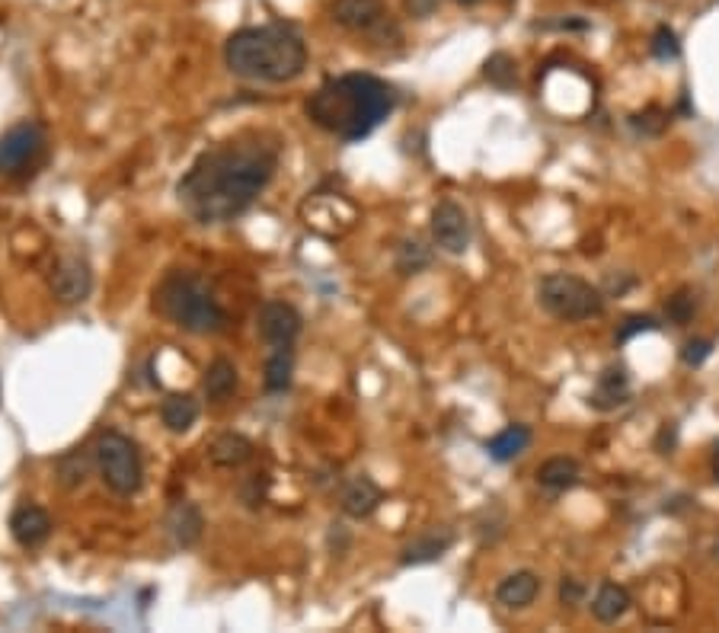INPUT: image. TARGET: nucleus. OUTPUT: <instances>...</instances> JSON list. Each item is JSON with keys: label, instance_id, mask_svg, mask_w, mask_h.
<instances>
[{"label": "nucleus", "instance_id": "1", "mask_svg": "<svg viewBox=\"0 0 719 633\" xmlns=\"http://www.w3.org/2000/svg\"><path fill=\"white\" fill-rule=\"evenodd\" d=\"M282 164V141L269 132H237L205 148L176 183V199L195 224H227L250 211Z\"/></svg>", "mask_w": 719, "mask_h": 633}, {"label": "nucleus", "instance_id": "2", "mask_svg": "<svg viewBox=\"0 0 719 633\" xmlns=\"http://www.w3.org/2000/svg\"><path fill=\"white\" fill-rule=\"evenodd\" d=\"M397 106V90L374 74H339L320 84L304 106L320 132L346 144L368 138Z\"/></svg>", "mask_w": 719, "mask_h": 633}, {"label": "nucleus", "instance_id": "3", "mask_svg": "<svg viewBox=\"0 0 719 633\" xmlns=\"http://www.w3.org/2000/svg\"><path fill=\"white\" fill-rule=\"evenodd\" d=\"M224 64L253 84H291L307 68V45L291 26H247L224 42Z\"/></svg>", "mask_w": 719, "mask_h": 633}, {"label": "nucleus", "instance_id": "4", "mask_svg": "<svg viewBox=\"0 0 719 633\" xmlns=\"http://www.w3.org/2000/svg\"><path fill=\"white\" fill-rule=\"evenodd\" d=\"M154 307L192 336H215L227 327L224 307L199 272H170L154 291Z\"/></svg>", "mask_w": 719, "mask_h": 633}, {"label": "nucleus", "instance_id": "5", "mask_svg": "<svg viewBox=\"0 0 719 633\" xmlns=\"http://www.w3.org/2000/svg\"><path fill=\"white\" fill-rule=\"evenodd\" d=\"M537 301L541 307L563 323H582L604 314V295L592 285L569 272H550L537 285Z\"/></svg>", "mask_w": 719, "mask_h": 633}, {"label": "nucleus", "instance_id": "6", "mask_svg": "<svg viewBox=\"0 0 719 633\" xmlns=\"http://www.w3.org/2000/svg\"><path fill=\"white\" fill-rule=\"evenodd\" d=\"M96 470L116 496H135L144 483V464L138 445L122 432H103L93 445Z\"/></svg>", "mask_w": 719, "mask_h": 633}, {"label": "nucleus", "instance_id": "7", "mask_svg": "<svg viewBox=\"0 0 719 633\" xmlns=\"http://www.w3.org/2000/svg\"><path fill=\"white\" fill-rule=\"evenodd\" d=\"M330 16L333 23L349 29V32H365V36L384 42L400 39V29L390 20V13L384 7V0H333L330 4Z\"/></svg>", "mask_w": 719, "mask_h": 633}, {"label": "nucleus", "instance_id": "8", "mask_svg": "<svg viewBox=\"0 0 719 633\" xmlns=\"http://www.w3.org/2000/svg\"><path fill=\"white\" fill-rule=\"evenodd\" d=\"M45 128L39 122H20L13 125L10 132L0 135V173L4 176H16L26 173L36 160L45 154Z\"/></svg>", "mask_w": 719, "mask_h": 633}, {"label": "nucleus", "instance_id": "9", "mask_svg": "<svg viewBox=\"0 0 719 633\" xmlns=\"http://www.w3.org/2000/svg\"><path fill=\"white\" fill-rule=\"evenodd\" d=\"M48 288L58 304H80L93 291V269L80 253H64L48 272Z\"/></svg>", "mask_w": 719, "mask_h": 633}, {"label": "nucleus", "instance_id": "10", "mask_svg": "<svg viewBox=\"0 0 719 633\" xmlns=\"http://www.w3.org/2000/svg\"><path fill=\"white\" fill-rule=\"evenodd\" d=\"M304 330V317L294 304L288 301H266L256 311V333L266 346H294V339Z\"/></svg>", "mask_w": 719, "mask_h": 633}, {"label": "nucleus", "instance_id": "11", "mask_svg": "<svg viewBox=\"0 0 719 633\" xmlns=\"http://www.w3.org/2000/svg\"><path fill=\"white\" fill-rule=\"evenodd\" d=\"M432 240L438 250H445L451 256H464L470 250V240H473V231H470V218L467 211L445 199L432 208Z\"/></svg>", "mask_w": 719, "mask_h": 633}, {"label": "nucleus", "instance_id": "12", "mask_svg": "<svg viewBox=\"0 0 719 633\" xmlns=\"http://www.w3.org/2000/svg\"><path fill=\"white\" fill-rule=\"evenodd\" d=\"M10 534L23 550H36L52 538V515L42 506H32V502L16 506L10 515Z\"/></svg>", "mask_w": 719, "mask_h": 633}, {"label": "nucleus", "instance_id": "13", "mask_svg": "<svg viewBox=\"0 0 719 633\" xmlns=\"http://www.w3.org/2000/svg\"><path fill=\"white\" fill-rule=\"evenodd\" d=\"M454 544V531L445 528V525H435V528H426L422 534H416L413 541H406L400 547V566H426V563H435L441 560L451 550Z\"/></svg>", "mask_w": 719, "mask_h": 633}, {"label": "nucleus", "instance_id": "14", "mask_svg": "<svg viewBox=\"0 0 719 633\" xmlns=\"http://www.w3.org/2000/svg\"><path fill=\"white\" fill-rule=\"evenodd\" d=\"M381 502H384V490L368 474H355L352 480L342 483L339 490V509L349 518H368L378 512Z\"/></svg>", "mask_w": 719, "mask_h": 633}, {"label": "nucleus", "instance_id": "15", "mask_svg": "<svg viewBox=\"0 0 719 633\" xmlns=\"http://www.w3.org/2000/svg\"><path fill=\"white\" fill-rule=\"evenodd\" d=\"M202 531H205V518L195 502H176V506L167 512V534H170L173 547H179V550L195 547L202 541Z\"/></svg>", "mask_w": 719, "mask_h": 633}, {"label": "nucleus", "instance_id": "16", "mask_svg": "<svg viewBox=\"0 0 719 633\" xmlns=\"http://www.w3.org/2000/svg\"><path fill=\"white\" fill-rule=\"evenodd\" d=\"M627 400H630V378H627V368H620V365L604 368L601 375H598V384H595L592 400H588V403H592L595 410L608 413V410L624 407Z\"/></svg>", "mask_w": 719, "mask_h": 633}, {"label": "nucleus", "instance_id": "17", "mask_svg": "<svg viewBox=\"0 0 719 633\" xmlns=\"http://www.w3.org/2000/svg\"><path fill=\"white\" fill-rule=\"evenodd\" d=\"M93 467H96L93 451H87V448H71V451H64L61 458L55 461V483L61 486V490L77 493L80 486H87V480H90V474H93Z\"/></svg>", "mask_w": 719, "mask_h": 633}, {"label": "nucleus", "instance_id": "18", "mask_svg": "<svg viewBox=\"0 0 719 633\" xmlns=\"http://www.w3.org/2000/svg\"><path fill=\"white\" fill-rule=\"evenodd\" d=\"M253 442L240 432H221L215 442L208 445V461L224 470H237L253 458Z\"/></svg>", "mask_w": 719, "mask_h": 633}, {"label": "nucleus", "instance_id": "19", "mask_svg": "<svg viewBox=\"0 0 719 633\" xmlns=\"http://www.w3.org/2000/svg\"><path fill=\"white\" fill-rule=\"evenodd\" d=\"M537 595H541V579H537V573H531V570H518V573L505 576V579L499 582L496 602H499L502 608L518 611V608H528Z\"/></svg>", "mask_w": 719, "mask_h": 633}, {"label": "nucleus", "instance_id": "20", "mask_svg": "<svg viewBox=\"0 0 719 633\" xmlns=\"http://www.w3.org/2000/svg\"><path fill=\"white\" fill-rule=\"evenodd\" d=\"M579 477H582L579 461L576 458H563V454L537 467V486H541V490L550 493V496H560L566 490H573V486L579 483Z\"/></svg>", "mask_w": 719, "mask_h": 633}, {"label": "nucleus", "instance_id": "21", "mask_svg": "<svg viewBox=\"0 0 719 633\" xmlns=\"http://www.w3.org/2000/svg\"><path fill=\"white\" fill-rule=\"evenodd\" d=\"M240 387V375H237V365L231 359H215L208 368H205V378H202V391L211 403H224L237 394Z\"/></svg>", "mask_w": 719, "mask_h": 633}, {"label": "nucleus", "instance_id": "22", "mask_svg": "<svg viewBox=\"0 0 719 633\" xmlns=\"http://www.w3.org/2000/svg\"><path fill=\"white\" fill-rule=\"evenodd\" d=\"M630 605H633V598L624 586H617V582H601V589L592 598V614L601 624H617L630 611Z\"/></svg>", "mask_w": 719, "mask_h": 633}, {"label": "nucleus", "instance_id": "23", "mask_svg": "<svg viewBox=\"0 0 719 633\" xmlns=\"http://www.w3.org/2000/svg\"><path fill=\"white\" fill-rule=\"evenodd\" d=\"M160 419L173 435H183L195 426V419H199V400L192 394H170L160 403Z\"/></svg>", "mask_w": 719, "mask_h": 633}, {"label": "nucleus", "instance_id": "24", "mask_svg": "<svg viewBox=\"0 0 719 633\" xmlns=\"http://www.w3.org/2000/svg\"><path fill=\"white\" fill-rule=\"evenodd\" d=\"M528 445H531V429L521 426V422H515V426H505L499 435L489 438L486 451H489V458H493V461L509 464V461L518 458V454H525Z\"/></svg>", "mask_w": 719, "mask_h": 633}, {"label": "nucleus", "instance_id": "25", "mask_svg": "<svg viewBox=\"0 0 719 633\" xmlns=\"http://www.w3.org/2000/svg\"><path fill=\"white\" fill-rule=\"evenodd\" d=\"M291 378H294V349L291 346H279L272 349V355L266 359V391L269 394H285L291 387Z\"/></svg>", "mask_w": 719, "mask_h": 633}, {"label": "nucleus", "instance_id": "26", "mask_svg": "<svg viewBox=\"0 0 719 633\" xmlns=\"http://www.w3.org/2000/svg\"><path fill=\"white\" fill-rule=\"evenodd\" d=\"M483 77H486L496 90H515V87H518V64H515L512 55L496 52V55L486 58Z\"/></svg>", "mask_w": 719, "mask_h": 633}, {"label": "nucleus", "instance_id": "27", "mask_svg": "<svg viewBox=\"0 0 719 633\" xmlns=\"http://www.w3.org/2000/svg\"><path fill=\"white\" fill-rule=\"evenodd\" d=\"M394 266H397L400 275H419L422 269L432 266V253H429V247L422 240H403L397 247Z\"/></svg>", "mask_w": 719, "mask_h": 633}, {"label": "nucleus", "instance_id": "28", "mask_svg": "<svg viewBox=\"0 0 719 633\" xmlns=\"http://www.w3.org/2000/svg\"><path fill=\"white\" fill-rule=\"evenodd\" d=\"M694 311H697V298L691 295L688 288H681L675 298H668V307H665L668 320L678 323V327H684V323L694 317Z\"/></svg>", "mask_w": 719, "mask_h": 633}, {"label": "nucleus", "instance_id": "29", "mask_svg": "<svg viewBox=\"0 0 719 633\" xmlns=\"http://www.w3.org/2000/svg\"><path fill=\"white\" fill-rule=\"evenodd\" d=\"M630 125H633L640 135H662L665 125H668V116H665L659 106H649V109H643V112H636V116L630 119Z\"/></svg>", "mask_w": 719, "mask_h": 633}, {"label": "nucleus", "instance_id": "30", "mask_svg": "<svg viewBox=\"0 0 719 633\" xmlns=\"http://www.w3.org/2000/svg\"><path fill=\"white\" fill-rule=\"evenodd\" d=\"M652 55L659 61H675L681 55V42L675 36V29H668V26L656 29V36H652Z\"/></svg>", "mask_w": 719, "mask_h": 633}, {"label": "nucleus", "instance_id": "31", "mask_svg": "<svg viewBox=\"0 0 719 633\" xmlns=\"http://www.w3.org/2000/svg\"><path fill=\"white\" fill-rule=\"evenodd\" d=\"M266 493H269V474H250L240 486V499L247 502L250 509H259L266 502Z\"/></svg>", "mask_w": 719, "mask_h": 633}, {"label": "nucleus", "instance_id": "32", "mask_svg": "<svg viewBox=\"0 0 719 633\" xmlns=\"http://www.w3.org/2000/svg\"><path fill=\"white\" fill-rule=\"evenodd\" d=\"M652 330H659V320H656V317L633 314V317H627V320L617 327V343H627V339H633L636 333H652Z\"/></svg>", "mask_w": 719, "mask_h": 633}, {"label": "nucleus", "instance_id": "33", "mask_svg": "<svg viewBox=\"0 0 719 633\" xmlns=\"http://www.w3.org/2000/svg\"><path fill=\"white\" fill-rule=\"evenodd\" d=\"M710 352H713V339H691V343H684L681 359H684V365L697 368V365H704L710 359Z\"/></svg>", "mask_w": 719, "mask_h": 633}, {"label": "nucleus", "instance_id": "34", "mask_svg": "<svg viewBox=\"0 0 719 633\" xmlns=\"http://www.w3.org/2000/svg\"><path fill=\"white\" fill-rule=\"evenodd\" d=\"M582 595H585L582 582H579L576 576H563V582H560V602H563V605H579Z\"/></svg>", "mask_w": 719, "mask_h": 633}, {"label": "nucleus", "instance_id": "35", "mask_svg": "<svg viewBox=\"0 0 719 633\" xmlns=\"http://www.w3.org/2000/svg\"><path fill=\"white\" fill-rule=\"evenodd\" d=\"M330 550H333V557H342L346 554V547H349V531L342 528V525H330Z\"/></svg>", "mask_w": 719, "mask_h": 633}, {"label": "nucleus", "instance_id": "36", "mask_svg": "<svg viewBox=\"0 0 719 633\" xmlns=\"http://www.w3.org/2000/svg\"><path fill=\"white\" fill-rule=\"evenodd\" d=\"M438 7V0H410V13L413 16H429Z\"/></svg>", "mask_w": 719, "mask_h": 633}, {"label": "nucleus", "instance_id": "37", "mask_svg": "<svg viewBox=\"0 0 719 633\" xmlns=\"http://www.w3.org/2000/svg\"><path fill=\"white\" fill-rule=\"evenodd\" d=\"M710 470H713V477L719 480V445H716L713 454H710Z\"/></svg>", "mask_w": 719, "mask_h": 633}, {"label": "nucleus", "instance_id": "38", "mask_svg": "<svg viewBox=\"0 0 719 633\" xmlns=\"http://www.w3.org/2000/svg\"><path fill=\"white\" fill-rule=\"evenodd\" d=\"M457 4H464V7H470V4H480V0H457Z\"/></svg>", "mask_w": 719, "mask_h": 633}]
</instances>
